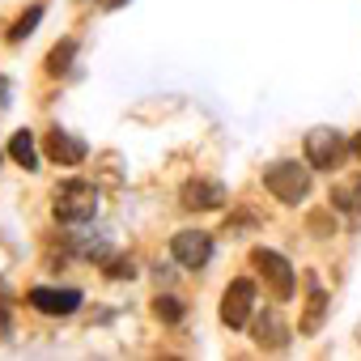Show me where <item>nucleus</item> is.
<instances>
[{"mask_svg": "<svg viewBox=\"0 0 361 361\" xmlns=\"http://www.w3.org/2000/svg\"><path fill=\"white\" fill-rule=\"evenodd\" d=\"M51 213H56V221H64V226H85V221L98 213V192H94V183H85V178H68V183H60Z\"/></svg>", "mask_w": 361, "mask_h": 361, "instance_id": "f257e3e1", "label": "nucleus"}, {"mask_svg": "<svg viewBox=\"0 0 361 361\" xmlns=\"http://www.w3.org/2000/svg\"><path fill=\"white\" fill-rule=\"evenodd\" d=\"M264 188H268L281 204L306 200V192H310V161H306V166H298V161H276V166H268Z\"/></svg>", "mask_w": 361, "mask_h": 361, "instance_id": "f03ea898", "label": "nucleus"}, {"mask_svg": "<svg viewBox=\"0 0 361 361\" xmlns=\"http://www.w3.org/2000/svg\"><path fill=\"white\" fill-rule=\"evenodd\" d=\"M251 264H255V272L268 281V289H272L276 302H289V298H293V268H289L285 255H276V251H268V247H255V251H251Z\"/></svg>", "mask_w": 361, "mask_h": 361, "instance_id": "7ed1b4c3", "label": "nucleus"}, {"mask_svg": "<svg viewBox=\"0 0 361 361\" xmlns=\"http://www.w3.org/2000/svg\"><path fill=\"white\" fill-rule=\"evenodd\" d=\"M348 149H353V145H344V136L331 132V128H314V132H306V161H310L314 170H331V166H340Z\"/></svg>", "mask_w": 361, "mask_h": 361, "instance_id": "20e7f679", "label": "nucleus"}, {"mask_svg": "<svg viewBox=\"0 0 361 361\" xmlns=\"http://www.w3.org/2000/svg\"><path fill=\"white\" fill-rule=\"evenodd\" d=\"M255 310V285L251 281H230V289L221 293V323L226 327H247Z\"/></svg>", "mask_w": 361, "mask_h": 361, "instance_id": "39448f33", "label": "nucleus"}, {"mask_svg": "<svg viewBox=\"0 0 361 361\" xmlns=\"http://www.w3.org/2000/svg\"><path fill=\"white\" fill-rule=\"evenodd\" d=\"M170 251H174V259L183 264V268H204L213 259V238L204 230H178L174 243H170Z\"/></svg>", "mask_w": 361, "mask_h": 361, "instance_id": "423d86ee", "label": "nucleus"}, {"mask_svg": "<svg viewBox=\"0 0 361 361\" xmlns=\"http://www.w3.org/2000/svg\"><path fill=\"white\" fill-rule=\"evenodd\" d=\"M26 302L39 310V314H73L81 306V289H30Z\"/></svg>", "mask_w": 361, "mask_h": 361, "instance_id": "0eeeda50", "label": "nucleus"}, {"mask_svg": "<svg viewBox=\"0 0 361 361\" xmlns=\"http://www.w3.org/2000/svg\"><path fill=\"white\" fill-rule=\"evenodd\" d=\"M178 200H183V209H221L226 188L213 183V178H188L183 192H178Z\"/></svg>", "mask_w": 361, "mask_h": 361, "instance_id": "6e6552de", "label": "nucleus"}, {"mask_svg": "<svg viewBox=\"0 0 361 361\" xmlns=\"http://www.w3.org/2000/svg\"><path fill=\"white\" fill-rule=\"evenodd\" d=\"M47 157L60 161V166H81V161H85V140H77V136L64 132V128H51V132H47Z\"/></svg>", "mask_w": 361, "mask_h": 361, "instance_id": "1a4fd4ad", "label": "nucleus"}, {"mask_svg": "<svg viewBox=\"0 0 361 361\" xmlns=\"http://www.w3.org/2000/svg\"><path fill=\"white\" fill-rule=\"evenodd\" d=\"M255 340H259L264 348H285V344H289V327H285V319H281L276 310H264V314L255 319Z\"/></svg>", "mask_w": 361, "mask_h": 361, "instance_id": "9d476101", "label": "nucleus"}, {"mask_svg": "<svg viewBox=\"0 0 361 361\" xmlns=\"http://www.w3.org/2000/svg\"><path fill=\"white\" fill-rule=\"evenodd\" d=\"M323 314H327V293H323L319 285H310V298H306V314H302L298 331H302V336H314V331L323 327Z\"/></svg>", "mask_w": 361, "mask_h": 361, "instance_id": "9b49d317", "label": "nucleus"}, {"mask_svg": "<svg viewBox=\"0 0 361 361\" xmlns=\"http://www.w3.org/2000/svg\"><path fill=\"white\" fill-rule=\"evenodd\" d=\"M331 209H340V213H361V174H353V178H344V183L331 188Z\"/></svg>", "mask_w": 361, "mask_h": 361, "instance_id": "f8f14e48", "label": "nucleus"}, {"mask_svg": "<svg viewBox=\"0 0 361 361\" xmlns=\"http://www.w3.org/2000/svg\"><path fill=\"white\" fill-rule=\"evenodd\" d=\"M9 157H13L18 166H26V170H39V153H35V136H30V132H13V140H9Z\"/></svg>", "mask_w": 361, "mask_h": 361, "instance_id": "ddd939ff", "label": "nucleus"}, {"mask_svg": "<svg viewBox=\"0 0 361 361\" xmlns=\"http://www.w3.org/2000/svg\"><path fill=\"white\" fill-rule=\"evenodd\" d=\"M73 56H77V43H73V39H64L60 47H51V56H47V73H51V77H60V73H68V64H73Z\"/></svg>", "mask_w": 361, "mask_h": 361, "instance_id": "4468645a", "label": "nucleus"}, {"mask_svg": "<svg viewBox=\"0 0 361 361\" xmlns=\"http://www.w3.org/2000/svg\"><path fill=\"white\" fill-rule=\"evenodd\" d=\"M39 22H43V5H35V9H26V13H22V18L13 22V30H9V39H13V43H22L26 35H35V26H39Z\"/></svg>", "mask_w": 361, "mask_h": 361, "instance_id": "2eb2a0df", "label": "nucleus"}, {"mask_svg": "<svg viewBox=\"0 0 361 361\" xmlns=\"http://www.w3.org/2000/svg\"><path fill=\"white\" fill-rule=\"evenodd\" d=\"M153 310H157V319H166V323H178V319H183V302H178V298H157Z\"/></svg>", "mask_w": 361, "mask_h": 361, "instance_id": "dca6fc26", "label": "nucleus"}, {"mask_svg": "<svg viewBox=\"0 0 361 361\" xmlns=\"http://www.w3.org/2000/svg\"><path fill=\"white\" fill-rule=\"evenodd\" d=\"M106 276H115V281H119V276H132V264H123V259H115V264L106 268Z\"/></svg>", "mask_w": 361, "mask_h": 361, "instance_id": "f3484780", "label": "nucleus"}, {"mask_svg": "<svg viewBox=\"0 0 361 361\" xmlns=\"http://www.w3.org/2000/svg\"><path fill=\"white\" fill-rule=\"evenodd\" d=\"M9 327H13V323H9V306H5V302H0V340H5V336H9Z\"/></svg>", "mask_w": 361, "mask_h": 361, "instance_id": "a211bd4d", "label": "nucleus"}, {"mask_svg": "<svg viewBox=\"0 0 361 361\" xmlns=\"http://www.w3.org/2000/svg\"><path fill=\"white\" fill-rule=\"evenodd\" d=\"M353 153H357V161H361V132L353 136Z\"/></svg>", "mask_w": 361, "mask_h": 361, "instance_id": "6ab92c4d", "label": "nucleus"}, {"mask_svg": "<svg viewBox=\"0 0 361 361\" xmlns=\"http://www.w3.org/2000/svg\"><path fill=\"white\" fill-rule=\"evenodd\" d=\"M115 5H123V0H111V9H115Z\"/></svg>", "mask_w": 361, "mask_h": 361, "instance_id": "aec40b11", "label": "nucleus"}]
</instances>
